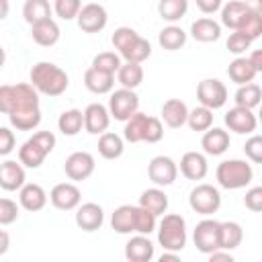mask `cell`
<instances>
[{
	"mask_svg": "<svg viewBox=\"0 0 262 262\" xmlns=\"http://www.w3.org/2000/svg\"><path fill=\"white\" fill-rule=\"evenodd\" d=\"M14 100L8 113L10 125L18 131H31L41 123V108H39V92L31 86V82L14 84Z\"/></svg>",
	"mask_w": 262,
	"mask_h": 262,
	"instance_id": "cell-1",
	"label": "cell"
},
{
	"mask_svg": "<svg viewBox=\"0 0 262 262\" xmlns=\"http://www.w3.org/2000/svg\"><path fill=\"white\" fill-rule=\"evenodd\" d=\"M31 86L41 92V94H47V96H59L68 90V84H70V78L68 74L51 63V61H39L31 68Z\"/></svg>",
	"mask_w": 262,
	"mask_h": 262,
	"instance_id": "cell-2",
	"label": "cell"
},
{
	"mask_svg": "<svg viewBox=\"0 0 262 262\" xmlns=\"http://www.w3.org/2000/svg\"><path fill=\"white\" fill-rule=\"evenodd\" d=\"M55 147V135L51 131H37L33 137H29L20 149H18V162L25 168H39L43 160L53 151Z\"/></svg>",
	"mask_w": 262,
	"mask_h": 262,
	"instance_id": "cell-3",
	"label": "cell"
},
{
	"mask_svg": "<svg viewBox=\"0 0 262 262\" xmlns=\"http://www.w3.org/2000/svg\"><path fill=\"white\" fill-rule=\"evenodd\" d=\"M215 176H217L219 186H223L227 190H237V188H244L252 182L254 170L244 160H225L217 166Z\"/></svg>",
	"mask_w": 262,
	"mask_h": 262,
	"instance_id": "cell-4",
	"label": "cell"
},
{
	"mask_svg": "<svg viewBox=\"0 0 262 262\" xmlns=\"http://www.w3.org/2000/svg\"><path fill=\"white\" fill-rule=\"evenodd\" d=\"M158 242L168 252H180L186 246V221L184 217L170 213L164 215L158 227Z\"/></svg>",
	"mask_w": 262,
	"mask_h": 262,
	"instance_id": "cell-5",
	"label": "cell"
},
{
	"mask_svg": "<svg viewBox=\"0 0 262 262\" xmlns=\"http://www.w3.org/2000/svg\"><path fill=\"white\" fill-rule=\"evenodd\" d=\"M188 205L199 215H213L221 207V194L213 184H196L188 194Z\"/></svg>",
	"mask_w": 262,
	"mask_h": 262,
	"instance_id": "cell-6",
	"label": "cell"
},
{
	"mask_svg": "<svg viewBox=\"0 0 262 262\" xmlns=\"http://www.w3.org/2000/svg\"><path fill=\"white\" fill-rule=\"evenodd\" d=\"M139 108V96L131 88H119L108 98V113L117 121H127Z\"/></svg>",
	"mask_w": 262,
	"mask_h": 262,
	"instance_id": "cell-7",
	"label": "cell"
},
{
	"mask_svg": "<svg viewBox=\"0 0 262 262\" xmlns=\"http://www.w3.org/2000/svg\"><path fill=\"white\" fill-rule=\"evenodd\" d=\"M196 98L203 106L215 111V108H221L225 102H227V88L221 80L217 78H207L203 82H199L196 86Z\"/></svg>",
	"mask_w": 262,
	"mask_h": 262,
	"instance_id": "cell-8",
	"label": "cell"
},
{
	"mask_svg": "<svg viewBox=\"0 0 262 262\" xmlns=\"http://www.w3.org/2000/svg\"><path fill=\"white\" fill-rule=\"evenodd\" d=\"M219 223L221 221H215V219H203V221L196 223L192 239H194V246H196L199 252L211 254L215 250H221V246H219Z\"/></svg>",
	"mask_w": 262,
	"mask_h": 262,
	"instance_id": "cell-9",
	"label": "cell"
},
{
	"mask_svg": "<svg viewBox=\"0 0 262 262\" xmlns=\"http://www.w3.org/2000/svg\"><path fill=\"white\" fill-rule=\"evenodd\" d=\"M76 20H78V27L84 33H98V31H102L106 27L108 14H106V8L102 4L90 2V4H84L80 8Z\"/></svg>",
	"mask_w": 262,
	"mask_h": 262,
	"instance_id": "cell-10",
	"label": "cell"
},
{
	"mask_svg": "<svg viewBox=\"0 0 262 262\" xmlns=\"http://www.w3.org/2000/svg\"><path fill=\"white\" fill-rule=\"evenodd\" d=\"M147 176L156 186H168L176 180L178 166L168 156H156V158H151V162L147 166Z\"/></svg>",
	"mask_w": 262,
	"mask_h": 262,
	"instance_id": "cell-11",
	"label": "cell"
},
{
	"mask_svg": "<svg viewBox=\"0 0 262 262\" xmlns=\"http://www.w3.org/2000/svg\"><path fill=\"white\" fill-rule=\"evenodd\" d=\"M49 201H51V205H53L55 209H59V211H72V209H76V207L80 205L82 192H80V188H78L76 184H72V182H59V184H55V186L51 188Z\"/></svg>",
	"mask_w": 262,
	"mask_h": 262,
	"instance_id": "cell-12",
	"label": "cell"
},
{
	"mask_svg": "<svg viewBox=\"0 0 262 262\" xmlns=\"http://www.w3.org/2000/svg\"><path fill=\"white\" fill-rule=\"evenodd\" d=\"M63 170L70 180H76V182L86 180L94 172V158L88 151H74L66 158Z\"/></svg>",
	"mask_w": 262,
	"mask_h": 262,
	"instance_id": "cell-13",
	"label": "cell"
},
{
	"mask_svg": "<svg viewBox=\"0 0 262 262\" xmlns=\"http://www.w3.org/2000/svg\"><path fill=\"white\" fill-rule=\"evenodd\" d=\"M225 125L231 131L239 133V135H248V133H254L256 131L258 121H256V115L252 113V108H246V106H237L235 104L233 108H229L225 113Z\"/></svg>",
	"mask_w": 262,
	"mask_h": 262,
	"instance_id": "cell-14",
	"label": "cell"
},
{
	"mask_svg": "<svg viewBox=\"0 0 262 262\" xmlns=\"http://www.w3.org/2000/svg\"><path fill=\"white\" fill-rule=\"evenodd\" d=\"M111 123V113L104 104L100 102H92L84 108V129L92 135H100L108 129Z\"/></svg>",
	"mask_w": 262,
	"mask_h": 262,
	"instance_id": "cell-15",
	"label": "cell"
},
{
	"mask_svg": "<svg viewBox=\"0 0 262 262\" xmlns=\"http://www.w3.org/2000/svg\"><path fill=\"white\" fill-rule=\"evenodd\" d=\"M102 223H104V211H102L100 205H96V203L78 205V211H76V225H78L82 231H96V229H100Z\"/></svg>",
	"mask_w": 262,
	"mask_h": 262,
	"instance_id": "cell-16",
	"label": "cell"
},
{
	"mask_svg": "<svg viewBox=\"0 0 262 262\" xmlns=\"http://www.w3.org/2000/svg\"><path fill=\"white\" fill-rule=\"evenodd\" d=\"M23 184H25V168L20 162L6 160L4 164H0V188L12 192L18 190Z\"/></svg>",
	"mask_w": 262,
	"mask_h": 262,
	"instance_id": "cell-17",
	"label": "cell"
},
{
	"mask_svg": "<svg viewBox=\"0 0 262 262\" xmlns=\"http://www.w3.org/2000/svg\"><path fill=\"white\" fill-rule=\"evenodd\" d=\"M207 158L199 151H186L180 160V172L188 180H203L207 176Z\"/></svg>",
	"mask_w": 262,
	"mask_h": 262,
	"instance_id": "cell-18",
	"label": "cell"
},
{
	"mask_svg": "<svg viewBox=\"0 0 262 262\" xmlns=\"http://www.w3.org/2000/svg\"><path fill=\"white\" fill-rule=\"evenodd\" d=\"M125 258L129 262H149L154 258V244L147 235L139 233L125 244Z\"/></svg>",
	"mask_w": 262,
	"mask_h": 262,
	"instance_id": "cell-19",
	"label": "cell"
},
{
	"mask_svg": "<svg viewBox=\"0 0 262 262\" xmlns=\"http://www.w3.org/2000/svg\"><path fill=\"white\" fill-rule=\"evenodd\" d=\"M59 27H57V23L53 20V18H45V20H41V23H35V25H31V37H33V41L37 43V45H41V47H51V45H55L57 41H59Z\"/></svg>",
	"mask_w": 262,
	"mask_h": 262,
	"instance_id": "cell-20",
	"label": "cell"
},
{
	"mask_svg": "<svg viewBox=\"0 0 262 262\" xmlns=\"http://www.w3.org/2000/svg\"><path fill=\"white\" fill-rule=\"evenodd\" d=\"M18 190H20L18 192V201H20V207L23 209L35 213V211H41L47 205V192L39 184H35V182L23 184Z\"/></svg>",
	"mask_w": 262,
	"mask_h": 262,
	"instance_id": "cell-21",
	"label": "cell"
},
{
	"mask_svg": "<svg viewBox=\"0 0 262 262\" xmlns=\"http://www.w3.org/2000/svg\"><path fill=\"white\" fill-rule=\"evenodd\" d=\"M201 147L205 149V154L209 156H221L227 151L229 147V133L219 129V127H209L201 139Z\"/></svg>",
	"mask_w": 262,
	"mask_h": 262,
	"instance_id": "cell-22",
	"label": "cell"
},
{
	"mask_svg": "<svg viewBox=\"0 0 262 262\" xmlns=\"http://www.w3.org/2000/svg\"><path fill=\"white\" fill-rule=\"evenodd\" d=\"M84 86L90 92H94V94H106L115 86V76L113 74H106V72H100V70H96V68L90 66L84 72Z\"/></svg>",
	"mask_w": 262,
	"mask_h": 262,
	"instance_id": "cell-23",
	"label": "cell"
},
{
	"mask_svg": "<svg viewBox=\"0 0 262 262\" xmlns=\"http://www.w3.org/2000/svg\"><path fill=\"white\" fill-rule=\"evenodd\" d=\"M186 115H188V106L180 98H170L162 106V119L170 129L182 127L186 123Z\"/></svg>",
	"mask_w": 262,
	"mask_h": 262,
	"instance_id": "cell-24",
	"label": "cell"
},
{
	"mask_svg": "<svg viewBox=\"0 0 262 262\" xmlns=\"http://www.w3.org/2000/svg\"><path fill=\"white\" fill-rule=\"evenodd\" d=\"M190 35L194 41H201V43H211V41H217L221 37V25L215 23L213 18H196L192 25H190Z\"/></svg>",
	"mask_w": 262,
	"mask_h": 262,
	"instance_id": "cell-25",
	"label": "cell"
},
{
	"mask_svg": "<svg viewBox=\"0 0 262 262\" xmlns=\"http://www.w3.org/2000/svg\"><path fill=\"white\" fill-rule=\"evenodd\" d=\"M248 12H250V8H248L242 0H231V2H227V4L221 8V25H225V27L237 31V29L242 27V23L246 20Z\"/></svg>",
	"mask_w": 262,
	"mask_h": 262,
	"instance_id": "cell-26",
	"label": "cell"
},
{
	"mask_svg": "<svg viewBox=\"0 0 262 262\" xmlns=\"http://www.w3.org/2000/svg\"><path fill=\"white\" fill-rule=\"evenodd\" d=\"M227 74H229V78H231V82H235L237 86H242V84H248V82H254V78H256V70H254V66L250 63V59L248 57H235L231 63H229V68H227Z\"/></svg>",
	"mask_w": 262,
	"mask_h": 262,
	"instance_id": "cell-27",
	"label": "cell"
},
{
	"mask_svg": "<svg viewBox=\"0 0 262 262\" xmlns=\"http://www.w3.org/2000/svg\"><path fill=\"white\" fill-rule=\"evenodd\" d=\"M139 207L151 211L156 217L164 215L166 209H168V194L164 190H160V188H147L139 196Z\"/></svg>",
	"mask_w": 262,
	"mask_h": 262,
	"instance_id": "cell-28",
	"label": "cell"
},
{
	"mask_svg": "<svg viewBox=\"0 0 262 262\" xmlns=\"http://www.w3.org/2000/svg\"><path fill=\"white\" fill-rule=\"evenodd\" d=\"M244 239V229L235 221L219 223V246L221 250H235Z\"/></svg>",
	"mask_w": 262,
	"mask_h": 262,
	"instance_id": "cell-29",
	"label": "cell"
},
{
	"mask_svg": "<svg viewBox=\"0 0 262 262\" xmlns=\"http://www.w3.org/2000/svg\"><path fill=\"white\" fill-rule=\"evenodd\" d=\"M117 80L121 82L123 88L135 90L143 82V68H141V63H135V61L121 63V68L117 70Z\"/></svg>",
	"mask_w": 262,
	"mask_h": 262,
	"instance_id": "cell-30",
	"label": "cell"
},
{
	"mask_svg": "<svg viewBox=\"0 0 262 262\" xmlns=\"http://www.w3.org/2000/svg\"><path fill=\"white\" fill-rule=\"evenodd\" d=\"M123 139L117 135V133H111V131H104L100 133V139H98V154L104 158V160H117L123 156Z\"/></svg>",
	"mask_w": 262,
	"mask_h": 262,
	"instance_id": "cell-31",
	"label": "cell"
},
{
	"mask_svg": "<svg viewBox=\"0 0 262 262\" xmlns=\"http://www.w3.org/2000/svg\"><path fill=\"white\" fill-rule=\"evenodd\" d=\"M23 16L29 25L41 23L45 18H51V4L49 0H25L23 4Z\"/></svg>",
	"mask_w": 262,
	"mask_h": 262,
	"instance_id": "cell-32",
	"label": "cell"
},
{
	"mask_svg": "<svg viewBox=\"0 0 262 262\" xmlns=\"http://www.w3.org/2000/svg\"><path fill=\"white\" fill-rule=\"evenodd\" d=\"M133 215H135V207L133 205H121L113 211L111 215V227L117 233H131L133 229Z\"/></svg>",
	"mask_w": 262,
	"mask_h": 262,
	"instance_id": "cell-33",
	"label": "cell"
},
{
	"mask_svg": "<svg viewBox=\"0 0 262 262\" xmlns=\"http://www.w3.org/2000/svg\"><path fill=\"white\" fill-rule=\"evenodd\" d=\"M57 127L63 135H78L80 129L84 127V113L78 111V108H70V111H63L57 119Z\"/></svg>",
	"mask_w": 262,
	"mask_h": 262,
	"instance_id": "cell-34",
	"label": "cell"
},
{
	"mask_svg": "<svg viewBox=\"0 0 262 262\" xmlns=\"http://www.w3.org/2000/svg\"><path fill=\"white\" fill-rule=\"evenodd\" d=\"M145 123H147V115L145 113H133L127 121H125V129L123 135L129 143H139L143 141V131H145Z\"/></svg>",
	"mask_w": 262,
	"mask_h": 262,
	"instance_id": "cell-35",
	"label": "cell"
},
{
	"mask_svg": "<svg viewBox=\"0 0 262 262\" xmlns=\"http://www.w3.org/2000/svg\"><path fill=\"white\" fill-rule=\"evenodd\" d=\"M158 41H160V45H162L164 49L176 51V49L184 47V43H186V33H184L180 27L170 25V27H164V29L160 31Z\"/></svg>",
	"mask_w": 262,
	"mask_h": 262,
	"instance_id": "cell-36",
	"label": "cell"
},
{
	"mask_svg": "<svg viewBox=\"0 0 262 262\" xmlns=\"http://www.w3.org/2000/svg\"><path fill=\"white\" fill-rule=\"evenodd\" d=\"M188 10V0H160L158 2V14L168 20V23H176L180 20Z\"/></svg>",
	"mask_w": 262,
	"mask_h": 262,
	"instance_id": "cell-37",
	"label": "cell"
},
{
	"mask_svg": "<svg viewBox=\"0 0 262 262\" xmlns=\"http://www.w3.org/2000/svg\"><path fill=\"white\" fill-rule=\"evenodd\" d=\"M260 98H262V90L258 84L254 82H248V84H242L235 92V104L237 106H246V108H256L260 104Z\"/></svg>",
	"mask_w": 262,
	"mask_h": 262,
	"instance_id": "cell-38",
	"label": "cell"
},
{
	"mask_svg": "<svg viewBox=\"0 0 262 262\" xmlns=\"http://www.w3.org/2000/svg\"><path fill=\"white\" fill-rule=\"evenodd\" d=\"M149 55H151V45L143 37H137L127 49L121 51V57H125V61H135V63L145 61Z\"/></svg>",
	"mask_w": 262,
	"mask_h": 262,
	"instance_id": "cell-39",
	"label": "cell"
},
{
	"mask_svg": "<svg viewBox=\"0 0 262 262\" xmlns=\"http://www.w3.org/2000/svg\"><path fill=\"white\" fill-rule=\"evenodd\" d=\"M186 123L192 131H207L213 125V111L207 106H196L192 111H188L186 115Z\"/></svg>",
	"mask_w": 262,
	"mask_h": 262,
	"instance_id": "cell-40",
	"label": "cell"
},
{
	"mask_svg": "<svg viewBox=\"0 0 262 262\" xmlns=\"http://www.w3.org/2000/svg\"><path fill=\"white\" fill-rule=\"evenodd\" d=\"M133 229L137 233L149 235L151 231H156V215L143 207H135V215H133Z\"/></svg>",
	"mask_w": 262,
	"mask_h": 262,
	"instance_id": "cell-41",
	"label": "cell"
},
{
	"mask_svg": "<svg viewBox=\"0 0 262 262\" xmlns=\"http://www.w3.org/2000/svg\"><path fill=\"white\" fill-rule=\"evenodd\" d=\"M92 68L100 70V72H106V74H117V70L121 68V57L115 53V51H102L98 55H94L92 59Z\"/></svg>",
	"mask_w": 262,
	"mask_h": 262,
	"instance_id": "cell-42",
	"label": "cell"
},
{
	"mask_svg": "<svg viewBox=\"0 0 262 262\" xmlns=\"http://www.w3.org/2000/svg\"><path fill=\"white\" fill-rule=\"evenodd\" d=\"M239 33H244L250 41L258 39L262 35V12H256V10H250L246 20L242 23V27L237 29Z\"/></svg>",
	"mask_w": 262,
	"mask_h": 262,
	"instance_id": "cell-43",
	"label": "cell"
},
{
	"mask_svg": "<svg viewBox=\"0 0 262 262\" xmlns=\"http://www.w3.org/2000/svg\"><path fill=\"white\" fill-rule=\"evenodd\" d=\"M80 8H82V0H55V2H53L55 14H57L59 18H63V20L76 18L78 12H80Z\"/></svg>",
	"mask_w": 262,
	"mask_h": 262,
	"instance_id": "cell-44",
	"label": "cell"
},
{
	"mask_svg": "<svg viewBox=\"0 0 262 262\" xmlns=\"http://www.w3.org/2000/svg\"><path fill=\"white\" fill-rule=\"evenodd\" d=\"M137 37H139V35H137V31H135V29H131V27H119V29H115V33H113L111 41H113L115 49H119V53H121V51H123V49H127V47H129Z\"/></svg>",
	"mask_w": 262,
	"mask_h": 262,
	"instance_id": "cell-45",
	"label": "cell"
},
{
	"mask_svg": "<svg viewBox=\"0 0 262 262\" xmlns=\"http://www.w3.org/2000/svg\"><path fill=\"white\" fill-rule=\"evenodd\" d=\"M162 137H164L162 121H160L158 117H147L145 131H143V141H147V143H158Z\"/></svg>",
	"mask_w": 262,
	"mask_h": 262,
	"instance_id": "cell-46",
	"label": "cell"
},
{
	"mask_svg": "<svg viewBox=\"0 0 262 262\" xmlns=\"http://www.w3.org/2000/svg\"><path fill=\"white\" fill-rule=\"evenodd\" d=\"M18 219V205L10 199H0V225H10Z\"/></svg>",
	"mask_w": 262,
	"mask_h": 262,
	"instance_id": "cell-47",
	"label": "cell"
},
{
	"mask_svg": "<svg viewBox=\"0 0 262 262\" xmlns=\"http://www.w3.org/2000/svg\"><path fill=\"white\" fill-rule=\"evenodd\" d=\"M250 45H252V41L244 33H239V31H233L229 35V39H227V49L231 53H235V55H242L246 49H250Z\"/></svg>",
	"mask_w": 262,
	"mask_h": 262,
	"instance_id": "cell-48",
	"label": "cell"
},
{
	"mask_svg": "<svg viewBox=\"0 0 262 262\" xmlns=\"http://www.w3.org/2000/svg\"><path fill=\"white\" fill-rule=\"evenodd\" d=\"M244 151H246V156H248L254 164H260V162H262V137H260V135H252V137L246 141Z\"/></svg>",
	"mask_w": 262,
	"mask_h": 262,
	"instance_id": "cell-49",
	"label": "cell"
},
{
	"mask_svg": "<svg viewBox=\"0 0 262 262\" xmlns=\"http://www.w3.org/2000/svg\"><path fill=\"white\" fill-rule=\"evenodd\" d=\"M244 203H246V207H248L250 211H254V213L262 211V186H254V188H250V190L246 192Z\"/></svg>",
	"mask_w": 262,
	"mask_h": 262,
	"instance_id": "cell-50",
	"label": "cell"
},
{
	"mask_svg": "<svg viewBox=\"0 0 262 262\" xmlns=\"http://www.w3.org/2000/svg\"><path fill=\"white\" fill-rule=\"evenodd\" d=\"M12 100H14V88L10 84H2L0 86V113L8 115L12 108Z\"/></svg>",
	"mask_w": 262,
	"mask_h": 262,
	"instance_id": "cell-51",
	"label": "cell"
},
{
	"mask_svg": "<svg viewBox=\"0 0 262 262\" xmlns=\"http://www.w3.org/2000/svg\"><path fill=\"white\" fill-rule=\"evenodd\" d=\"M14 133L8 127H0V156H8L14 149Z\"/></svg>",
	"mask_w": 262,
	"mask_h": 262,
	"instance_id": "cell-52",
	"label": "cell"
},
{
	"mask_svg": "<svg viewBox=\"0 0 262 262\" xmlns=\"http://www.w3.org/2000/svg\"><path fill=\"white\" fill-rule=\"evenodd\" d=\"M221 4H223V0H196L199 10L205 12V14H213V12H217V10L221 8Z\"/></svg>",
	"mask_w": 262,
	"mask_h": 262,
	"instance_id": "cell-53",
	"label": "cell"
},
{
	"mask_svg": "<svg viewBox=\"0 0 262 262\" xmlns=\"http://www.w3.org/2000/svg\"><path fill=\"white\" fill-rule=\"evenodd\" d=\"M207 256L211 258V262H215V260H227V262H231V260H233V256L229 254V250H227V252L215 250V252H211V254H207Z\"/></svg>",
	"mask_w": 262,
	"mask_h": 262,
	"instance_id": "cell-54",
	"label": "cell"
},
{
	"mask_svg": "<svg viewBox=\"0 0 262 262\" xmlns=\"http://www.w3.org/2000/svg\"><path fill=\"white\" fill-rule=\"evenodd\" d=\"M8 248H10V235H8L4 229H0V256L6 254Z\"/></svg>",
	"mask_w": 262,
	"mask_h": 262,
	"instance_id": "cell-55",
	"label": "cell"
},
{
	"mask_svg": "<svg viewBox=\"0 0 262 262\" xmlns=\"http://www.w3.org/2000/svg\"><path fill=\"white\" fill-rule=\"evenodd\" d=\"M248 59H250V63L254 66V70H256V72H262V53H260L258 49H256Z\"/></svg>",
	"mask_w": 262,
	"mask_h": 262,
	"instance_id": "cell-56",
	"label": "cell"
},
{
	"mask_svg": "<svg viewBox=\"0 0 262 262\" xmlns=\"http://www.w3.org/2000/svg\"><path fill=\"white\" fill-rule=\"evenodd\" d=\"M250 10H256V12H262V0H242Z\"/></svg>",
	"mask_w": 262,
	"mask_h": 262,
	"instance_id": "cell-57",
	"label": "cell"
},
{
	"mask_svg": "<svg viewBox=\"0 0 262 262\" xmlns=\"http://www.w3.org/2000/svg\"><path fill=\"white\" fill-rule=\"evenodd\" d=\"M8 12H10V4H8V0H0V20H4V18L8 16Z\"/></svg>",
	"mask_w": 262,
	"mask_h": 262,
	"instance_id": "cell-58",
	"label": "cell"
},
{
	"mask_svg": "<svg viewBox=\"0 0 262 262\" xmlns=\"http://www.w3.org/2000/svg\"><path fill=\"white\" fill-rule=\"evenodd\" d=\"M168 260H178V254L176 252H164L162 256H160V262H168Z\"/></svg>",
	"mask_w": 262,
	"mask_h": 262,
	"instance_id": "cell-59",
	"label": "cell"
},
{
	"mask_svg": "<svg viewBox=\"0 0 262 262\" xmlns=\"http://www.w3.org/2000/svg\"><path fill=\"white\" fill-rule=\"evenodd\" d=\"M4 61H6V51H4V47L0 45V68L4 66Z\"/></svg>",
	"mask_w": 262,
	"mask_h": 262,
	"instance_id": "cell-60",
	"label": "cell"
}]
</instances>
